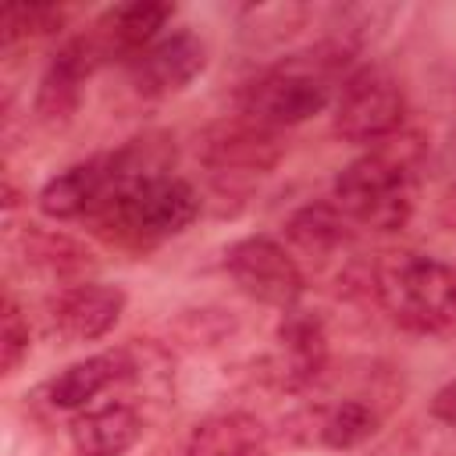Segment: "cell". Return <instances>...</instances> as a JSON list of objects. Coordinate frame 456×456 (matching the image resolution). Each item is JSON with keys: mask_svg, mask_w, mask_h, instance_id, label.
I'll return each instance as SVG.
<instances>
[{"mask_svg": "<svg viewBox=\"0 0 456 456\" xmlns=\"http://www.w3.org/2000/svg\"><path fill=\"white\" fill-rule=\"evenodd\" d=\"M61 11L57 7H43V4H11L4 11V43L25 39V36H39V32H53L61 25Z\"/></svg>", "mask_w": 456, "mask_h": 456, "instance_id": "cell-18", "label": "cell"}, {"mask_svg": "<svg viewBox=\"0 0 456 456\" xmlns=\"http://www.w3.org/2000/svg\"><path fill=\"white\" fill-rule=\"evenodd\" d=\"M370 278L381 306L403 328L456 335V267L428 253H385Z\"/></svg>", "mask_w": 456, "mask_h": 456, "instance_id": "cell-1", "label": "cell"}, {"mask_svg": "<svg viewBox=\"0 0 456 456\" xmlns=\"http://www.w3.org/2000/svg\"><path fill=\"white\" fill-rule=\"evenodd\" d=\"M435 417H442L445 424H452V428H456V381H452V385H445V388L435 395Z\"/></svg>", "mask_w": 456, "mask_h": 456, "instance_id": "cell-20", "label": "cell"}, {"mask_svg": "<svg viewBox=\"0 0 456 456\" xmlns=\"http://www.w3.org/2000/svg\"><path fill=\"white\" fill-rule=\"evenodd\" d=\"M224 271L249 299L267 303V306L292 310L296 299L303 296L299 264L271 235H249V239H239L235 246H228Z\"/></svg>", "mask_w": 456, "mask_h": 456, "instance_id": "cell-6", "label": "cell"}, {"mask_svg": "<svg viewBox=\"0 0 456 456\" xmlns=\"http://www.w3.org/2000/svg\"><path fill=\"white\" fill-rule=\"evenodd\" d=\"M175 14L171 4H157V0H135V4H121L110 7L96 25L93 36L103 46L107 57L125 53L128 61L135 53H142L150 43H157V32L167 25V18Z\"/></svg>", "mask_w": 456, "mask_h": 456, "instance_id": "cell-11", "label": "cell"}, {"mask_svg": "<svg viewBox=\"0 0 456 456\" xmlns=\"http://www.w3.org/2000/svg\"><path fill=\"white\" fill-rule=\"evenodd\" d=\"M203 157L217 178L260 175L278 160V139L274 128L249 118L246 125H221L217 132H210Z\"/></svg>", "mask_w": 456, "mask_h": 456, "instance_id": "cell-10", "label": "cell"}, {"mask_svg": "<svg viewBox=\"0 0 456 456\" xmlns=\"http://www.w3.org/2000/svg\"><path fill=\"white\" fill-rule=\"evenodd\" d=\"M185 456H271L267 428L253 413H217L196 424Z\"/></svg>", "mask_w": 456, "mask_h": 456, "instance_id": "cell-14", "label": "cell"}, {"mask_svg": "<svg viewBox=\"0 0 456 456\" xmlns=\"http://www.w3.org/2000/svg\"><path fill=\"white\" fill-rule=\"evenodd\" d=\"M378 431V413L363 399H342L317 413L314 435L328 449H356Z\"/></svg>", "mask_w": 456, "mask_h": 456, "instance_id": "cell-17", "label": "cell"}, {"mask_svg": "<svg viewBox=\"0 0 456 456\" xmlns=\"http://www.w3.org/2000/svg\"><path fill=\"white\" fill-rule=\"evenodd\" d=\"M200 214V196L185 178H157L150 185H139L118 200H110L96 221L107 228L118 242L128 246H153L178 232H185Z\"/></svg>", "mask_w": 456, "mask_h": 456, "instance_id": "cell-4", "label": "cell"}, {"mask_svg": "<svg viewBox=\"0 0 456 456\" xmlns=\"http://www.w3.org/2000/svg\"><path fill=\"white\" fill-rule=\"evenodd\" d=\"M346 46H324L317 50V57H292L285 64H278L274 71L260 75L246 96L242 107L253 121L267 125V128H285V125H299L314 114H321L331 100V75L338 71V64Z\"/></svg>", "mask_w": 456, "mask_h": 456, "instance_id": "cell-3", "label": "cell"}, {"mask_svg": "<svg viewBox=\"0 0 456 456\" xmlns=\"http://www.w3.org/2000/svg\"><path fill=\"white\" fill-rule=\"evenodd\" d=\"M28 356V321L21 317L18 303L7 296L4 299V317H0V363L4 374L18 370V363Z\"/></svg>", "mask_w": 456, "mask_h": 456, "instance_id": "cell-19", "label": "cell"}, {"mask_svg": "<svg viewBox=\"0 0 456 456\" xmlns=\"http://www.w3.org/2000/svg\"><path fill=\"white\" fill-rule=\"evenodd\" d=\"M142 435V417L128 403H107L71 420V445L78 456H125Z\"/></svg>", "mask_w": 456, "mask_h": 456, "instance_id": "cell-13", "label": "cell"}, {"mask_svg": "<svg viewBox=\"0 0 456 456\" xmlns=\"http://www.w3.org/2000/svg\"><path fill=\"white\" fill-rule=\"evenodd\" d=\"M110 196H114L110 164H107V157H93V160L71 164L68 171L53 175L39 192V210L57 221H71V217H86V214L96 217L110 203Z\"/></svg>", "mask_w": 456, "mask_h": 456, "instance_id": "cell-9", "label": "cell"}, {"mask_svg": "<svg viewBox=\"0 0 456 456\" xmlns=\"http://www.w3.org/2000/svg\"><path fill=\"white\" fill-rule=\"evenodd\" d=\"M285 235L306 253H331L349 239V217L335 203H310L289 217Z\"/></svg>", "mask_w": 456, "mask_h": 456, "instance_id": "cell-16", "label": "cell"}, {"mask_svg": "<svg viewBox=\"0 0 456 456\" xmlns=\"http://www.w3.org/2000/svg\"><path fill=\"white\" fill-rule=\"evenodd\" d=\"M328 360V338L324 324L306 310H285V321L278 324V367L281 381L299 388L310 385Z\"/></svg>", "mask_w": 456, "mask_h": 456, "instance_id": "cell-12", "label": "cell"}, {"mask_svg": "<svg viewBox=\"0 0 456 456\" xmlns=\"http://www.w3.org/2000/svg\"><path fill=\"white\" fill-rule=\"evenodd\" d=\"M406 118V96L385 68H360L335 100V132L346 142H385Z\"/></svg>", "mask_w": 456, "mask_h": 456, "instance_id": "cell-5", "label": "cell"}, {"mask_svg": "<svg viewBox=\"0 0 456 456\" xmlns=\"http://www.w3.org/2000/svg\"><path fill=\"white\" fill-rule=\"evenodd\" d=\"M125 310V292L103 281H82L50 303V328L68 342H93L107 335Z\"/></svg>", "mask_w": 456, "mask_h": 456, "instance_id": "cell-8", "label": "cell"}, {"mask_svg": "<svg viewBox=\"0 0 456 456\" xmlns=\"http://www.w3.org/2000/svg\"><path fill=\"white\" fill-rule=\"evenodd\" d=\"M132 360L125 353H96L89 360H78L71 363L68 370H61L53 381H50V403L57 410H78L86 403H93L100 392H107L110 385L125 381L132 374Z\"/></svg>", "mask_w": 456, "mask_h": 456, "instance_id": "cell-15", "label": "cell"}, {"mask_svg": "<svg viewBox=\"0 0 456 456\" xmlns=\"http://www.w3.org/2000/svg\"><path fill=\"white\" fill-rule=\"evenodd\" d=\"M445 224L456 232V196H449V203H445Z\"/></svg>", "mask_w": 456, "mask_h": 456, "instance_id": "cell-21", "label": "cell"}, {"mask_svg": "<svg viewBox=\"0 0 456 456\" xmlns=\"http://www.w3.org/2000/svg\"><path fill=\"white\" fill-rule=\"evenodd\" d=\"M335 207L374 232L403 228L417 207V175L406 150H374L346 164L335 178Z\"/></svg>", "mask_w": 456, "mask_h": 456, "instance_id": "cell-2", "label": "cell"}, {"mask_svg": "<svg viewBox=\"0 0 456 456\" xmlns=\"http://www.w3.org/2000/svg\"><path fill=\"white\" fill-rule=\"evenodd\" d=\"M203 68H207V46L189 28L171 32V36H160L157 43H150L142 53H135L128 61L132 86L142 96H171V93H182Z\"/></svg>", "mask_w": 456, "mask_h": 456, "instance_id": "cell-7", "label": "cell"}]
</instances>
